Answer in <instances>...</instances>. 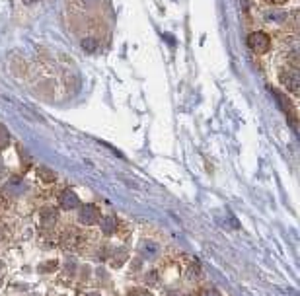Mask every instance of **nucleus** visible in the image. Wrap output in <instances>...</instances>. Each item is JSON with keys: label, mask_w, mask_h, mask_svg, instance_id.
<instances>
[{"label": "nucleus", "mask_w": 300, "mask_h": 296, "mask_svg": "<svg viewBox=\"0 0 300 296\" xmlns=\"http://www.w3.org/2000/svg\"><path fill=\"white\" fill-rule=\"evenodd\" d=\"M248 47H250L256 55H265V53H269V49H271V39H269V35L263 33V31H254V33H250V37H248Z\"/></svg>", "instance_id": "1"}, {"label": "nucleus", "mask_w": 300, "mask_h": 296, "mask_svg": "<svg viewBox=\"0 0 300 296\" xmlns=\"http://www.w3.org/2000/svg\"><path fill=\"white\" fill-rule=\"evenodd\" d=\"M279 78H281V84H283L289 92L299 94L300 78H299V70H297V68H293V70H283Z\"/></svg>", "instance_id": "2"}, {"label": "nucleus", "mask_w": 300, "mask_h": 296, "mask_svg": "<svg viewBox=\"0 0 300 296\" xmlns=\"http://www.w3.org/2000/svg\"><path fill=\"white\" fill-rule=\"evenodd\" d=\"M100 220V211L96 205H84L82 211H80V222L86 224V226H92Z\"/></svg>", "instance_id": "3"}, {"label": "nucleus", "mask_w": 300, "mask_h": 296, "mask_svg": "<svg viewBox=\"0 0 300 296\" xmlns=\"http://www.w3.org/2000/svg\"><path fill=\"white\" fill-rule=\"evenodd\" d=\"M59 203H61V207L64 209V211H72V209H76V207H80V199H78V195L74 193V191H63L61 195H59Z\"/></svg>", "instance_id": "4"}, {"label": "nucleus", "mask_w": 300, "mask_h": 296, "mask_svg": "<svg viewBox=\"0 0 300 296\" xmlns=\"http://www.w3.org/2000/svg\"><path fill=\"white\" fill-rule=\"evenodd\" d=\"M39 220H41V226H45V228L55 226V222L59 220V212H57V209H53V207H45V209L39 212Z\"/></svg>", "instance_id": "5"}, {"label": "nucleus", "mask_w": 300, "mask_h": 296, "mask_svg": "<svg viewBox=\"0 0 300 296\" xmlns=\"http://www.w3.org/2000/svg\"><path fill=\"white\" fill-rule=\"evenodd\" d=\"M141 254L145 255V259H156L158 254H160V246L156 242H152V240H147L141 246Z\"/></svg>", "instance_id": "6"}, {"label": "nucleus", "mask_w": 300, "mask_h": 296, "mask_svg": "<svg viewBox=\"0 0 300 296\" xmlns=\"http://www.w3.org/2000/svg\"><path fill=\"white\" fill-rule=\"evenodd\" d=\"M37 175H39V179H41L43 183H55V179H57L55 171L49 169V168H45V166H39V168H37Z\"/></svg>", "instance_id": "7"}, {"label": "nucleus", "mask_w": 300, "mask_h": 296, "mask_svg": "<svg viewBox=\"0 0 300 296\" xmlns=\"http://www.w3.org/2000/svg\"><path fill=\"white\" fill-rule=\"evenodd\" d=\"M115 228H117V220H115L113 216H106V218L102 220V230H104L106 236H111V234L115 232Z\"/></svg>", "instance_id": "8"}, {"label": "nucleus", "mask_w": 300, "mask_h": 296, "mask_svg": "<svg viewBox=\"0 0 300 296\" xmlns=\"http://www.w3.org/2000/svg\"><path fill=\"white\" fill-rule=\"evenodd\" d=\"M6 191H8V193L18 195V193H21V191H23V183H21L18 177H12V179L8 181V185H6Z\"/></svg>", "instance_id": "9"}, {"label": "nucleus", "mask_w": 300, "mask_h": 296, "mask_svg": "<svg viewBox=\"0 0 300 296\" xmlns=\"http://www.w3.org/2000/svg\"><path fill=\"white\" fill-rule=\"evenodd\" d=\"M63 242H64V246H76L78 242H80V234L76 232V230H70V232H66L64 234V238H63Z\"/></svg>", "instance_id": "10"}, {"label": "nucleus", "mask_w": 300, "mask_h": 296, "mask_svg": "<svg viewBox=\"0 0 300 296\" xmlns=\"http://www.w3.org/2000/svg\"><path fill=\"white\" fill-rule=\"evenodd\" d=\"M82 47H84L88 53H94V51L98 49V39H94V37H86V39H82Z\"/></svg>", "instance_id": "11"}, {"label": "nucleus", "mask_w": 300, "mask_h": 296, "mask_svg": "<svg viewBox=\"0 0 300 296\" xmlns=\"http://www.w3.org/2000/svg\"><path fill=\"white\" fill-rule=\"evenodd\" d=\"M8 143H10V135H8V129H6L4 125H0V150L8 147Z\"/></svg>", "instance_id": "12"}, {"label": "nucleus", "mask_w": 300, "mask_h": 296, "mask_svg": "<svg viewBox=\"0 0 300 296\" xmlns=\"http://www.w3.org/2000/svg\"><path fill=\"white\" fill-rule=\"evenodd\" d=\"M57 267V261H47V263H43L41 267H39V271L41 273H47V271H51V269H55Z\"/></svg>", "instance_id": "13"}, {"label": "nucleus", "mask_w": 300, "mask_h": 296, "mask_svg": "<svg viewBox=\"0 0 300 296\" xmlns=\"http://www.w3.org/2000/svg\"><path fill=\"white\" fill-rule=\"evenodd\" d=\"M129 296H152V295H150L147 289H137V291H133Z\"/></svg>", "instance_id": "14"}, {"label": "nucleus", "mask_w": 300, "mask_h": 296, "mask_svg": "<svg viewBox=\"0 0 300 296\" xmlns=\"http://www.w3.org/2000/svg\"><path fill=\"white\" fill-rule=\"evenodd\" d=\"M267 4H275V6H281V4H285L287 0H265Z\"/></svg>", "instance_id": "15"}, {"label": "nucleus", "mask_w": 300, "mask_h": 296, "mask_svg": "<svg viewBox=\"0 0 300 296\" xmlns=\"http://www.w3.org/2000/svg\"><path fill=\"white\" fill-rule=\"evenodd\" d=\"M205 296H220V295H218L216 291H207V293H205Z\"/></svg>", "instance_id": "16"}, {"label": "nucleus", "mask_w": 300, "mask_h": 296, "mask_svg": "<svg viewBox=\"0 0 300 296\" xmlns=\"http://www.w3.org/2000/svg\"><path fill=\"white\" fill-rule=\"evenodd\" d=\"M33 2H37V0H23V4H33Z\"/></svg>", "instance_id": "17"}]
</instances>
